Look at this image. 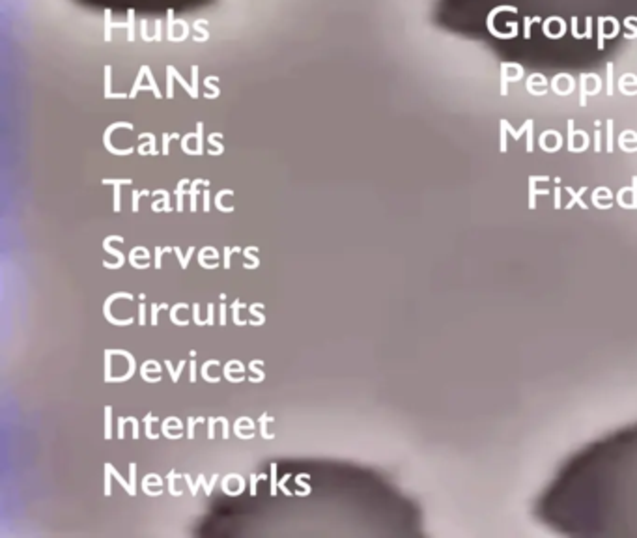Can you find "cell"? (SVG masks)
<instances>
[{"label":"cell","mask_w":637,"mask_h":538,"mask_svg":"<svg viewBox=\"0 0 637 538\" xmlns=\"http://www.w3.org/2000/svg\"><path fill=\"white\" fill-rule=\"evenodd\" d=\"M532 512L565 536H637V422L572 454Z\"/></svg>","instance_id":"6da1fadb"}]
</instances>
